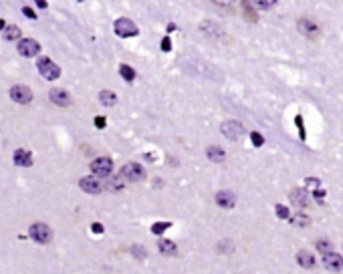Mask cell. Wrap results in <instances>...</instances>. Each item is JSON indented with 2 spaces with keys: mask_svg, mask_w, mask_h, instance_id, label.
<instances>
[{
  "mask_svg": "<svg viewBox=\"0 0 343 274\" xmlns=\"http://www.w3.org/2000/svg\"><path fill=\"white\" fill-rule=\"evenodd\" d=\"M113 31L117 37L121 39H129V37H137L139 35V28L135 22H131L129 18H117L113 24Z\"/></svg>",
  "mask_w": 343,
  "mask_h": 274,
  "instance_id": "6da1fadb",
  "label": "cell"
},
{
  "mask_svg": "<svg viewBox=\"0 0 343 274\" xmlns=\"http://www.w3.org/2000/svg\"><path fill=\"white\" fill-rule=\"evenodd\" d=\"M121 177L127 181H141V179H146V169L135 162H129L121 167Z\"/></svg>",
  "mask_w": 343,
  "mask_h": 274,
  "instance_id": "7a4b0ae2",
  "label": "cell"
},
{
  "mask_svg": "<svg viewBox=\"0 0 343 274\" xmlns=\"http://www.w3.org/2000/svg\"><path fill=\"white\" fill-rule=\"evenodd\" d=\"M37 67H39V73L45 77V79H49V81H55L61 77V69H59L57 65L51 60V58H47V56H43V58H39V63H37Z\"/></svg>",
  "mask_w": 343,
  "mask_h": 274,
  "instance_id": "3957f363",
  "label": "cell"
},
{
  "mask_svg": "<svg viewBox=\"0 0 343 274\" xmlns=\"http://www.w3.org/2000/svg\"><path fill=\"white\" fill-rule=\"evenodd\" d=\"M31 238L39 244H49L53 238V232L47 224H33L31 226Z\"/></svg>",
  "mask_w": 343,
  "mask_h": 274,
  "instance_id": "277c9868",
  "label": "cell"
},
{
  "mask_svg": "<svg viewBox=\"0 0 343 274\" xmlns=\"http://www.w3.org/2000/svg\"><path fill=\"white\" fill-rule=\"evenodd\" d=\"M222 135L230 139V141H238L242 135H244V127L238 123V121H224L222 127H220Z\"/></svg>",
  "mask_w": 343,
  "mask_h": 274,
  "instance_id": "5b68a950",
  "label": "cell"
},
{
  "mask_svg": "<svg viewBox=\"0 0 343 274\" xmlns=\"http://www.w3.org/2000/svg\"><path fill=\"white\" fill-rule=\"evenodd\" d=\"M297 28L303 37L307 39H317L319 37V24L313 20V18H299L297 22Z\"/></svg>",
  "mask_w": 343,
  "mask_h": 274,
  "instance_id": "8992f818",
  "label": "cell"
},
{
  "mask_svg": "<svg viewBox=\"0 0 343 274\" xmlns=\"http://www.w3.org/2000/svg\"><path fill=\"white\" fill-rule=\"evenodd\" d=\"M111 169H113L111 158H97V160H93V164H91V171H93V175H97V177H107V175L111 173Z\"/></svg>",
  "mask_w": 343,
  "mask_h": 274,
  "instance_id": "52a82bcc",
  "label": "cell"
},
{
  "mask_svg": "<svg viewBox=\"0 0 343 274\" xmlns=\"http://www.w3.org/2000/svg\"><path fill=\"white\" fill-rule=\"evenodd\" d=\"M10 97L16 101V103H31L33 101V91L24 85H14L10 89Z\"/></svg>",
  "mask_w": 343,
  "mask_h": 274,
  "instance_id": "ba28073f",
  "label": "cell"
},
{
  "mask_svg": "<svg viewBox=\"0 0 343 274\" xmlns=\"http://www.w3.org/2000/svg\"><path fill=\"white\" fill-rule=\"evenodd\" d=\"M79 186H81V190L83 192H87V194H99L101 190H103V186H101V181L97 179V175L95 177H81V181H79Z\"/></svg>",
  "mask_w": 343,
  "mask_h": 274,
  "instance_id": "9c48e42d",
  "label": "cell"
},
{
  "mask_svg": "<svg viewBox=\"0 0 343 274\" xmlns=\"http://www.w3.org/2000/svg\"><path fill=\"white\" fill-rule=\"evenodd\" d=\"M39 51H41V47H39V43L33 41V39H24V41L18 43V53L22 56H35V55H39Z\"/></svg>",
  "mask_w": 343,
  "mask_h": 274,
  "instance_id": "30bf717a",
  "label": "cell"
},
{
  "mask_svg": "<svg viewBox=\"0 0 343 274\" xmlns=\"http://www.w3.org/2000/svg\"><path fill=\"white\" fill-rule=\"evenodd\" d=\"M214 200H216V204H218L220 208H224V210L234 208V204H236V196H234L232 192H226V190H220V192L214 196Z\"/></svg>",
  "mask_w": 343,
  "mask_h": 274,
  "instance_id": "8fae6325",
  "label": "cell"
},
{
  "mask_svg": "<svg viewBox=\"0 0 343 274\" xmlns=\"http://www.w3.org/2000/svg\"><path fill=\"white\" fill-rule=\"evenodd\" d=\"M289 198H291V202H293L295 206H299V208H307V204H309V192H307V190H301V188H295Z\"/></svg>",
  "mask_w": 343,
  "mask_h": 274,
  "instance_id": "7c38bea8",
  "label": "cell"
},
{
  "mask_svg": "<svg viewBox=\"0 0 343 274\" xmlns=\"http://www.w3.org/2000/svg\"><path fill=\"white\" fill-rule=\"evenodd\" d=\"M323 262H325V266L331 268V270H343V258L339 254L331 252V250L323 254Z\"/></svg>",
  "mask_w": 343,
  "mask_h": 274,
  "instance_id": "4fadbf2b",
  "label": "cell"
},
{
  "mask_svg": "<svg viewBox=\"0 0 343 274\" xmlns=\"http://www.w3.org/2000/svg\"><path fill=\"white\" fill-rule=\"evenodd\" d=\"M49 97H51V101L59 105V107H67V105H71V95L67 93V91H63V89H53L51 93H49Z\"/></svg>",
  "mask_w": 343,
  "mask_h": 274,
  "instance_id": "5bb4252c",
  "label": "cell"
},
{
  "mask_svg": "<svg viewBox=\"0 0 343 274\" xmlns=\"http://www.w3.org/2000/svg\"><path fill=\"white\" fill-rule=\"evenodd\" d=\"M206 158L212 160V164H224L226 151H224L222 147H218V145H210V147L206 149Z\"/></svg>",
  "mask_w": 343,
  "mask_h": 274,
  "instance_id": "9a60e30c",
  "label": "cell"
},
{
  "mask_svg": "<svg viewBox=\"0 0 343 274\" xmlns=\"http://www.w3.org/2000/svg\"><path fill=\"white\" fill-rule=\"evenodd\" d=\"M14 164L28 167V165H33V156L28 151H24V149H16L14 151Z\"/></svg>",
  "mask_w": 343,
  "mask_h": 274,
  "instance_id": "2e32d148",
  "label": "cell"
},
{
  "mask_svg": "<svg viewBox=\"0 0 343 274\" xmlns=\"http://www.w3.org/2000/svg\"><path fill=\"white\" fill-rule=\"evenodd\" d=\"M289 220H291V224L297 226V228H307V226L311 224V218H309L307 214H303V212H297V214L289 216Z\"/></svg>",
  "mask_w": 343,
  "mask_h": 274,
  "instance_id": "e0dca14e",
  "label": "cell"
},
{
  "mask_svg": "<svg viewBox=\"0 0 343 274\" xmlns=\"http://www.w3.org/2000/svg\"><path fill=\"white\" fill-rule=\"evenodd\" d=\"M297 262H299L303 268H313V266H315V258H313L307 250H301V252L297 254Z\"/></svg>",
  "mask_w": 343,
  "mask_h": 274,
  "instance_id": "ac0fdd59",
  "label": "cell"
},
{
  "mask_svg": "<svg viewBox=\"0 0 343 274\" xmlns=\"http://www.w3.org/2000/svg\"><path fill=\"white\" fill-rule=\"evenodd\" d=\"M99 101L105 105V107H111L117 103V95H115L113 91H101L99 93Z\"/></svg>",
  "mask_w": 343,
  "mask_h": 274,
  "instance_id": "d6986e66",
  "label": "cell"
},
{
  "mask_svg": "<svg viewBox=\"0 0 343 274\" xmlns=\"http://www.w3.org/2000/svg\"><path fill=\"white\" fill-rule=\"evenodd\" d=\"M158 248H160V252H164V254H176V252H178V248H176V244H174L172 240H160V242H158Z\"/></svg>",
  "mask_w": 343,
  "mask_h": 274,
  "instance_id": "ffe728a7",
  "label": "cell"
},
{
  "mask_svg": "<svg viewBox=\"0 0 343 274\" xmlns=\"http://www.w3.org/2000/svg\"><path fill=\"white\" fill-rule=\"evenodd\" d=\"M119 75H121V79L127 81V83H131V81L135 79V71H133L129 65H121V67H119Z\"/></svg>",
  "mask_w": 343,
  "mask_h": 274,
  "instance_id": "44dd1931",
  "label": "cell"
},
{
  "mask_svg": "<svg viewBox=\"0 0 343 274\" xmlns=\"http://www.w3.org/2000/svg\"><path fill=\"white\" fill-rule=\"evenodd\" d=\"M250 2H252L254 8H259V10H271L273 6H277L279 0H250Z\"/></svg>",
  "mask_w": 343,
  "mask_h": 274,
  "instance_id": "7402d4cb",
  "label": "cell"
},
{
  "mask_svg": "<svg viewBox=\"0 0 343 274\" xmlns=\"http://www.w3.org/2000/svg\"><path fill=\"white\" fill-rule=\"evenodd\" d=\"M18 37H20V28H18V26L12 24V26H6V28H4V39H6V41H16Z\"/></svg>",
  "mask_w": 343,
  "mask_h": 274,
  "instance_id": "603a6c76",
  "label": "cell"
},
{
  "mask_svg": "<svg viewBox=\"0 0 343 274\" xmlns=\"http://www.w3.org/2000/svg\"><path fill=\"white\" fill-rule=\"evenodd\" d=\"M242 12L246 14V18H248L250 22L256 20V14H254V10L250 8V2H248V0H242Z\"/></svg>",
  "mask_w": 343,
  "mask_h": 274,
  "instance_id": "cb8c5ba5",
  "label": "cell"
},
{
  "mask_svg": "<svg viewBox=\"0 0 343 274\" xmlns=\"http://www.w3.org/2000/svg\"><path fill=\"white\" fill-rule=\"evenodd\" d=\"M170 226H172V222H156V224L152 226V232L160 236V234H164V232H166Z\"/></svg>",
  "mask_w": 343,
  "mask_h": 274,
  "instance_id": "d4e9b609",
  "label": "cell"
},
{
  "mask_svg": "<svg viewBox=\"0 0 343 274\" xmlns=\"http://www.w3.org/2000/svg\"><path fill=\"white\" fill-rule=\"evenodd\" d=\"M275 212H277V216L281 220H289V216H291V214H289V208L283 206V204H277V206H275Z\"/></svg>",
  "mask_w": 343,
  "mask_h": 274,
  "instance_id": "484cf974",
  "label": "cell"
},
{
  "mask_svg": "<svg viewBox=\"0 0 343 274\" xmlns=\"http://www.w3.org/2000/svg\"><path fill=\"white\" fill-rule=\"evenodd\" d=\"M250 141H252L254 147H261V145L265 143V137H263L259 131H252V133H250Z\"/></svg>",
  "mask_w": 343,
  "mask_h": 274,
  "instance_id": "4316f807",
  "label": "cell"
},
{
  "mask_svg": "<svg viewBox=\"0 0 343 274\" xmlns=\"http://www.w3.org/2000/svg\"><path fill=\"white\" fill-rule=\"evenodd\" d=\"M317 250L321 252V254H325V252H329L331 250V242H327V240H317Z\"/></svg>",
  "mask_w": 343,
  "mask_h": 274,
  "instance_id": "83f0119b",
  "label": "cell"
},
{
  "mask_svg": "<svg viewBox=\"0 0 343 274\" xmlns=\"http://www.w3.org/2000/svg\"><path fill=\"white\" fill-rule=\"evenodd\" d=\"M295 125L299 127V135H301V139H305V125H303V117H301V115H297V117H295Z\"/></svg>",
  "mask_w": 343,
  "mask_h": 274,
  "instance_id": "f1b7e54d",
  "label": "cell"
},
{
  "mask_svg": "<svg viewBox=\"0 0 343 274\" xmlns=\"http://www.w3.org/2000/svg\"><path fill=\"white\" fill-rule=\"evenodd\" d=\"M160 47H162V51H164V53H170L172 51V39L168 37V35L162 39V45H160Z\"/></svg>",
  "mask_w": 343,
  "mask_h": 274,
  "instance_id": "f546056e",
  "label": "cell"
},
{
  "mask_svg": "<svg viewBox=\"0 0 343 274\" xmlns=\"http://www.w3.org/2000/svg\"><path fill=\"white\" fill-rule=\"evenodd\" d=\"M319 188V179L317 177H307V190H317Z\"/></svg>",
  "mask_w": 343,
  "mask_h": 274,
  "instance_id": "4dcf8cb0",
  "label": "cell"
},
{
  "mask_svg": "<svg viewBox=\"0 0 343 274\" xmlns=\"http://www.w3.org/2000/svg\"><path fill=\"white\" fill-rule=\"evenodd\" d=\"M212 2H214V4H218V6H222V8H230L236 0H212Z\"/></svg>",
  "mask_w": 343,
  "mask_h": 274,
  "instance_id": "1f68e13d",
  "label": "cell"
},
{
  "mask_svg": "<svg viewBox=\"0 0 343 274\" xmlns=\"http://www.w3.org/2000/svg\"><path fill=\"white\" fill-rule=\"evenodd\" d=\"M323 196H325V192H323V190H319V188H317V190H313V198H315V200H319V202H321V200H323Z\"/></svg>",
  "mask_w": 343,
  "mask_h": 274,
  "instance_id": "d6a6232c",
  "label": "cell"
},
{
  "mask_svg": "<svg viewBox=\"0 0 343 274\" xmlns=\"http://www.w3.org/2000/svg\"><path fill=\"white\" fill-rule=\"evenodd\" d=\"M95 127L103 129L105 127V117H95Z\"/></svg>",
  "mask_w": 343,
  "mask_h": 274,
  "instance_id": "836d02e7",
  "label": "cell"
},
{
  "mask_svg": "<svg viewBox=\"0 0 343 274\" xmlns=\"http://www.w3.org/2000/svg\"><path fill=\"white\" fill-rule=\"evenodd\" d=\"M91 230H93L95 234H101V232H103V226H101L99 222H95V224H91Z\"/></svg>",
  "mask_w": 343,
  "mask_h": 274,
  "instance_id": "e575fe53",
  "label": "cell"
},
{
  "mask_svg": "<svg viewBox=\"0 0 343 274\" xmlns=\"http://www.w3.org/2000/svg\"><path fill=\"white\" fill-rule=\"evenodd\" d=\"M22 12H24V16H28V18H37V14H35L31 8H26V6L22 8Z\"/></svg>",
  "mask_w": 343,
  "mask_h": 274,
  "instance_id": "d590c367",
  "label": "cell"
},
{
  "mask_svg": "<svg viewBox=\"0 0 343 274\" xmlns=\"http://www.w3.org/2000/svg\"><path fill=\"white\" fill-rule=\"evenodd\" d=\"M133 254H135V256H139V258H144V248H139V246H133Z\"/></svg>",
  "mask_w": 343,
  "mask_h": 274,
  "instance_id": "8d00e7d4",
  "label": "cell"
},
{
  "mask_svg": "<svg viewBox=\"0 0 343 274\" xmlns=\"http://www.w3.org/2000/svg\"><path fill=\"white\" fill-rule=\"evenodd\" d=\"M35 2H37V6H39V8H47V6H49V4H47V0H35Z\"/></svg>",
  "mask_w": 343,
  "mask_h": 274,
  "instance_id": "74e56055",
  "label": "cell"
},
{
  "mask_svg": "<svg viewBox=\"0 0 343 274\" xmlns=\"http://www.w3.org/2000/svg\"><path fill=\"white\" fill-rule=\"evenodd\" d=\"M2 28H4V20H0V31H2Z\"/></svg>",
  "mask_w": 343,
  "mask_h": 274,
  "instance_id": "f35d334b",
  "label": "cell"
},
{
  "mask_svg": "<svg viewBox=\"0 0 343 274\" xmlns=\"http://www.w3.org/2000/svg\"><path fill=\"white\" fill-rule=\"evenodd\" d=\"M77 2H83V0H77Z\"/></svg>",
  "mask_w": 343,
  "mask_h": 274,
  "instance_id": "ab89813d",
  "label": "cell"
}]
</instances>
